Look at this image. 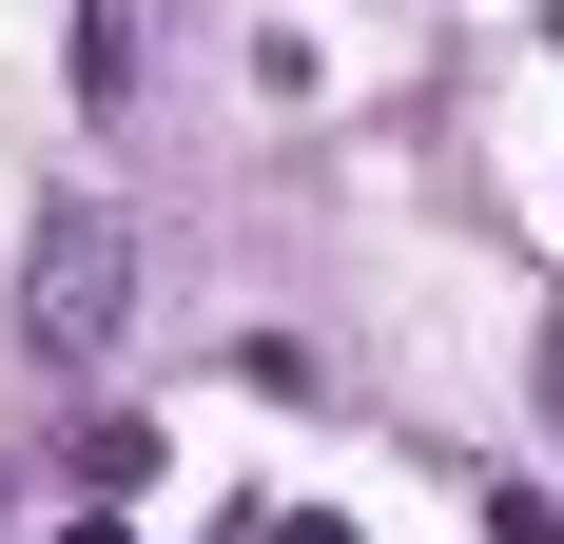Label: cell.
I'll return each mask as SVG.
<instances>
[{
	"mask_svg": "<svg viewBox=\"0 0 564 544\" xmlns=\"http://www.w3.org/2000/svg\"><path fill=\"white\" fill-rule=\"evenodd\" d=\"M545 409H564V330H545Z\"/></svg>",
	"mask_w": 564,
	"mask_h": 544,
	"instance_id": "5",
	"label": "cell"
},
{
	"mask_svg": "<svg viewBox=\"0 0 564 544\" xmlns=\"http://www.w3.org/2000/svg\"><path fill=\"white\" fill-rule=\"evenodd\" d=\"M78 78H98V98H137V0H78Z\"/></svg>",
	"mask_w": 564,
	"mask_h": 544,
	"instance_id": "3",
	"label": "cell"
},
{
	"mask_svg": "<svg viewBox=\"0 0 564 544\" xmlns=\"http://www.w3.org/2000/svg\"><path fill=\"white\" fill-rule=\"evenodd\" d=\"M117 330H137V215L58 195V215H40V253H20V350H40V370H98Z\"/></svg>",
	"mask_w": 564,
	"mask_h": 544,
	"instance_id": "1",
	"label": "cell"
},
{
	"mask_svg": "<svg viewBox=\"0 0 564 544\" xmlns=\"http://www.w3.org/2000/svg\"><path fill=\"white\" fill-rule=\"evenodd\" d=\"M78 487H98V505H137V487H156V428H137V409H117V428H78Z\"/></svg>",
	"mask_w": 564,
	"mask_h": 544,
	"instance_id": "2",
	"label": "cell"
},
{
	"mask_svg": "<svg viewBox=\"0 0 564 544\" xmlns=\"http://www.w3.org/2000/svg\"><path fill=\"white\" fill-rule=\"evenodd\" d=\"M545 40H564V20H545Z\"/></svg>",
	"mask_w": 564,
	"mask_h": 544,
	"instance_id": "6",
	"label": "cell"
},
{
	"mask_svg": "<svg viewBox=\"0 0 564 544\" xmlns=\"http://www.w3.org/2000/svg\"><path fill=\"white\" fill-rule=\"evenodd\" d=\"M487 544H564V505H525V487H487Z\"/></svg>",
	"mask_w": 564,
	"mask_h": 544,
	"instance_id": "4",
	"label": "cell"
}]
</instances>
